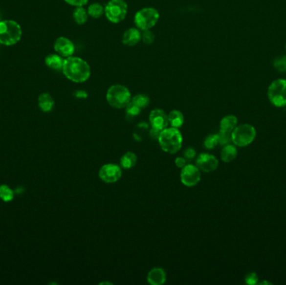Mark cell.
Instances as JSON below:
<instances>
[{"instance_id": "1", "label": "cell", "mask_w": 286, "mask_h": 285, "mask_svg": "<svg viewBox=\"0 0 286 285\" xmlns=\"http://www.w3.org/2000/svg\"><path fill=\"white\" fill-rule=\"evenodd\" d=\"M62 71L65 76L75 83H83L90 78V65L82 58L69 56L64 61Z\"/></svg>"}, {"instance_id": "2", "label": "cell", "mask_w": 286, "mask_h": 285, "mask_svg": "<svg viewBox=\"0 0 286 285\" xmlns=\"http://www.w3.org/2000/svg\"><path fill=\"white\" fill-rule=\"evenodd\" d=\"M157 141L162 150L169 154H175L182 148V135L177 128L171 127L162 130Z\"/></svg>"}, {"instance_id": "3", "label": "cell", "mask_w": 286, "mask_h": 285, "mask_svg": "<svg viewBox=\"0 0 286 285\" xmlns=\"http://www.w3.org/2000/svg\"><path fill=\"white\" fill-rule=\"evenodd\" d=\"M132 101V95L127 87L122 85H113L107 89V101L110 107L123 109Z\"/></svg>"}, {"instance_id": "4", "label": "cell", "mask_w": 286, "mask_h": 285, "mask_svg": "<svg viewBox=\"0 0 286 285\" xmlns=\"http://www.w3.org/2000/svg\"><path fill=\"white\" fill-rule=\"evenodd\" d=\"M22 37L21 26L14 21H0V44L10 46L17 44Z\"/></svg>"}, {"instance_id": "5", "label": "cell", "mask_w": 286, "mask_h": 285, "mask_svg": "<svg viewBox=\"0 0 286 285\" xmlns=\"http://www.w3.org/2000/svg\"><path fill=\"white\" fill-rule=\"evenodd\" d=\"M159 12L153 7H147L136 12L134 17V23L136 28L144 31L151 29L158 22Z\"/></svg>"}, {"instance_id": "6", "label": "cell", "mask_w": 286, "mask_h": 285, "mask_svg": "<svg viewBox=\"0 0 286 285\" xmlns=\"http://www.w3.org/2000/svg\"><path fill=\"white\" fill-rule=\"evenodd\" d=\"M255 137L256 129L251 125H240L232 132V142L236 147H247L251 144Z\"/></svg>"}, {"instance_id": "7", "label": "cell", "mask_w": 286, "mask_h": 285, "mask_svg": "<svg viewBox=\"0 0 286 285\" xmlns=\"http://www.w3.org/2000/svg\"><path fill=\"white\" fill-rule=\"evenodd\" d=\"M267 95L270 103L275 107H286V80L277 79L269 85Z\"/></svg>"}, {"instance_id": "8", "label": "cell", "mask_w": 286, "mask_h": 285, "mask_svg": "<svg viewBox=\"0 0 286 285\" xmlns=\"http://www.w3.org/2000/svg\"><path fill=\"white\" fill-rule=\"evenodd\" d=\"M128 11L125 0H110L105 7V15L110 23H119L124 21Z\"/></svg>"}, {"instance_id": "9", "label": "cell", "mask_w": 286, "mask_h": 285, "mask_svg": "<svg viewBox=\"0 0 286 285\" xmlns=\"http://www.w3.org/2000/svg\"><path fill=\"white\" fill-rule=\"evenodd\" d=\"M180 178L182 184L185 187H195L199 183L201 180V171L197 167V166L187 164L185 167L182 168Z\"/></svg>"}, {"instance_id": "10", "label": "cell", "mask_w": 286, "mask_h": 285, "mask_svg": "<svg viewBox=\"0 0 286 285\" xmlns=\"http://www.w3.org/2000/svg\"><path fill=\"white\" fill-rule=\"evenodd\" d=\"M122 176V167L113 163L103 165L99 170V177L106 183L116 182Z\"/></svg>"}, {"instance_id": "11", "label": "cell", "mask_w": 286, "mask_h": 285, "mask_svg": "<svg viewBox=\"0 0 286 285\" xmlns=\"http://www.w3.org/2000/svg\"><path fill=\"white\" fill-rule=\"evenodd\" d=\"M196 166L201 172L213 173L219 167V160L212 154L201 153L197 157Z\"/></svg>"}, {"instance_id": "12", "label": "cell", "mask_w": 286, "mask_h": 285, "mask_svg": "<svg viewBox=\"0 0 286 285\" xmlns=\"http://www.w3.org/2000/svg\"><path fill=\"white\" fill-rule=\"evenodd\" d=\"M55 52L63 58L72 56L75 53V44L66 37H59L54 44Z\"/></svg>"}, {"instance_id": "13", "label": "cell", "mask_w": 286, "mask_h": 285, "mask_svg": "<svg viewBox=\"0 0 286 285\" xmlns=\"http://www.w3.org/2000/svg\"><path fill=\"white\" fill-rule=\"evenodd\" d=\"M149 121L152 127L160 131L166 129L169 125L168 115L162 109L153 110L149 115Z\"/></svg>"}, {"instance_id": "14", "label": "cell", "mask_w": 286, "mask_h": 285, "mask_svg": "<svg viewBox=\"0 0 286 285\" xmlns=\"http://www.w3.org/2000/svg\"><path fill=\"white\" fill-rule=\"evenodd\" d=\"M142 41V33L137 28L127 29L122 36V43L127 46H135Z\"/></svg>"}, {"instance_id": "15", "label": "cell", "mask_w": 286, "mask_h": 285, "mask_svg": "<svg viewBox=\"0 0 286 285\" xmlns=\"http://www.w3.org/2000/svg\"><path fill=\"white\" fill-rule=\"evenodd\" d=\"M148 282L152 285H162L167 280V274L162 268H154L148 274Z\"/></svg>"}, {"instance_id": "16", "label": "cell", "mask_w": 286, "mask_h": 285, "mask_svg": "<svg viewBox=\"0 0 286 285\" xmlns=\"http://www.w3.org/2000/svg\"><path fill=\"white\" fill-rule=\"evenodd\" d=\"M63 57L61 55H56V54H50V55H47L44 62L47 66L50 68V69H55V70H62L64 66Z\"/></svg>"}, {"instance_id": "17", "label": "cell", "mask_w": 286, "mask_h": 285, "mask_svg": "<svg viewBox=\"0 0 286 285\" xmlns=\"http://www.w3.org/2000/svg\"><path fill=\"white\" fill-rule=\"evenodd\" d=\"M238 151L235 145L228 144L223 146L221 152V160L223 162L228 163L235 160L237 157Z\"/></svg>"}, {"instance_id": "18", "label": "cell", "mask_w": 286, "mask_h": 285, "mask_svg": "<svg viewBox=\"0 0 286 285\" xmlns=\"http://www.w3.org/2000/svg\"><path fill=\"white\" fill-rule=\"evenodd\" d=\"M38 101H39V107L44 112H49L55 105V101L49 93H42L39 96Z\"/></svg>"}, {"instance_id": "19", "label": "cell", "mask_w": 286, "mask_h": 285, "mask_svg": "<svg viewBox=\"0 0 286 285\" xmlns=\"http://www.w3.org/2000/svg\"><path fill=\"white\" fill-rule=\"evenodd\" d=\"M168 121L171 127L179 129L184 123V115L180 110H173L168 114Z\"/></svg>"}, {"instance_id": "20", "label": "cell", "mask_w": 286, "mask_h": 285, "mask_svg": "<svg viewBox=\"0 0 286 285\" xmlns=\"http://www.w3.org/2000/svg\"><path fill=\"white\" fill-rule=\"evenodd\" d=\"M238 126V119L235 115H228L222 117L220 121V130L233 132Z\"/></svg>"}, {"instance_id": "21", "label": "cell", "mask_w": 286, "mask_h": 285, "mask_svg": "<svg viewBox=\"0 0 286 285\" xmlns=\"http://www.w3.org/2000/svg\"><path fill=\"white\" fill-rule=\"evenodd\" d=\"M136 161H137V156H136V154L132 153V152H127V153H125L124 155H122L121 161H120V164H121L122 168L131 169L136 166Z\"/></svg>"}, {"instance_id": "22", "label": "cell", "mask_w": 286, "mask_h": 285, "mask_svg": "<svg viewBox=\"0 0 286 285\" xmlns=\"http://www.w3.org/2000/svg\"><path fill=\"white\" fill-rule=\"evenodd\" d=\"M88 17H89V15H88L87 10L83 8V6L76 7L74 9L73 19H74L75 23L79 24V25H82V24H85V23H87V21H88Z\"/></svg>"}, {"instance_id": "23", "label": "cell", "mask_w": 286, "mask_h": 285, "mask_svg": "<svg viewBox=\"0 0 286 285\" xmlns=\"http://www.w3.org/2000/svg\"><path fill=\"white\" fill-rule=\"evenodd\" d=\"M87 10L88 15L94 19H99L102 15H105V7L99 3H91L88 6Z\"/></svg>"}, {"instance_id": "24", "label": "cell", "mask_w": 286, "mask_h": 285, "mask_svg": "<svg viewBox=\"0 0 286 285\" xmlns=\"http://www.w3.org/2000/svg\"><path fill=\"white\" fill-rule=\"evenodd\" d=\"M132 101L141 109H143L148 107L150 104V98L146 94H137L132 98Z\"/></svg>"}, {"instance_id": "25", "label": "cell", "mask_w": 286, "mask_h": 285, "mask_svg": "<svg viewBox=\"0 0 286 285\" xmlns=\"http://www.w3.org/2000/svg\"><path fill=\"white\" fill-rule=\"evenodd\" d=\"M0 198L3 202H9L14 198V192L6 185L0 186Z\"/></svg>"}, {"instance_id": "26", "label": "cell", "mask_w": 286, "mask_h": 285, "mask_svg": "<svg viewBox=\"0 0 286 285\" xmlns=\"http://www.w3.org/2000/svg\"><path fill=\"white\" fill-rule=\"evenodd\" d=\"M218 136H219V143L222 145V147L233 143L232 142V132L220 130V132L218 133Z\"/></svg>"}, {"instance_id": "27", "label": "cell", "mask_w": 286, "mask_h": 285, "mask_svg": "<svg viewBox=\"0 0 286 285\" xmlns=\"http://www.w3.org/2000/svg\"><path fill=\"white\" fill-rule=\"evenodd\" d=\"M220 143H219V136H218V134H211V135H208L206 137L205 140H204V142H203L204 147L208 150L214 149Z\"/></svg>"}, {"instance_id": "28", "label": "cell", "mask_w": 286, "mask_h": 285, "mask_svg": "<svg viewBox=\"0 0 286 285\" xmlns=\"http://www.w3.org/2000/svg\"><path fill=\"white\" fill-rule=\"evenodd\" d=\"M126 109V114L128 118H134L141 113V108L137 107L136 105L133 103L132 101H131L130 103L127 105V107H125Z\"/></svg>"}, {"instance_id": "29", "label": "cell", "mask_w": 286, "mask_h": 285, "mask_svg": "<svg viewBox=\"0 0 286 285\" xmlns=\"http://www.w3.org/2000/svg\"><path fill=\"white\" fill-rule=\"evenodd\" d=\"M273 65L278 72H286V55L276 58Z\"/></svg>"}, {"instance_id": "30", "label": "cell", "mask_w": 286, "mask_h": 285, "mask_svg": "<svg viewBox=\"0 0 286 285\" xmlns=\"http://www.w3.org/2000/svg\"><path fill=\"white\" fill-rule=\"evenodd\" d=\"M154 40H155V35L153 32L151 31V29L142 31V41L145 44L150 45L154 43Z\"/></svg>"}, {"instance_id": "31", "label": "cell", "mask_w": 286, "mask_h": 285, "mask_svg": "<svg viewBox=\"0 0 286 285\" xmlns=\"http://www.w3.org/2000/svg\"><path fill=\"white\" fill-rule=\"evenodd\" d=\"M258 281H259V277H258L257 274H255L254 272L249 273V274H247V276L245 277V283L246 284H248V285H256Z\"/></svg>"}, {"instance_id": "32", "label": "cell", "mask_w": 286, "mask_h": 285, "mask_svg": "<svg viewBox=\"0 0 286 285\" xmlns=\"http://www.w3.org/2000/svg\"><path fill=\"white\" fill-rule=\"evenodd\" d=\"M183 155H184V158H185L187 161H192V160H194V159L196 157V152H195L194 148L188 147V148H187V149L184 151Z\"/></svg>"}, {"instance_id": "33", "label": "cell", "mask_w": 286, "mask_h": 285, "mask_svg": "<svg viewBox=\"0 0 286 285\" xmlns=\"http://www.w3.org/2000/svg\"><path fill=\"white\" fill-rule=\"evenodd\" d=\"M69 5L75 6V7H81L86 5L89 0H64Z\"/></svg>"}, {"instance_id": "34", "label": "cell", "mask_w": 286, "mask_h": 285, "mask_svg": "<svg viewBox=\"0 0 286 285\" xmlns=\"http://www.w3.org/2000/svg\"><path fill=\"white\" fill-rule=\"evenodd\" d=\"M187 160H186L184 157H176L175 159V165H176V167H179L182 169V167H185L186 165H187Z\"/></svg>"}, {"instance_id": "35", "label": "cell", "mask_w": 286, "mask_h": 285, "mask_svg": "<svg viewBox=\"0 0 286 285\" xmlns=\"http://www.w3.org/2000/svg\"><path fill=\"white\" fill-rule=\"evenodd\" d=\"M161 132H162V131H160V130L156 129V128L152 127V130H151L150 132V135L152 136V138L158 140L159 135H160V134H161Z\"/></svg>"}, {"instance_id": "36", "label": "cell", "mask_w": 286, "mask_h": 285, "mask_svg": "<svg viewBox=\"0 0 286 285\" xmlns=\"http://www.w3.org/2000/svg\"><path fill=\"white\" fill-rule=\"evenodd\" d=\"M74 95H75L76 98L86 99L87 98L88 94H87L85 90H76V91L74 93Z\"/></svg>"}, {"instance_id": "37", "label": "cell", "mask_w": 286, "mask_h": 285, "mask_svg": "<svg viewBox=\"0 0 286 285\" xmlns=\"http://www.w3.org/2000/svg\"><path fill=\"white\" fill-rule=\"evenodd\" d=\"M106 284H107V285H111V284H110V282H103V283H101V285H106Z\"/></svg>"}, {"instance_id": "38", "label": "cell", "mask_w": 286, "mask_h": 285, "mask_svg": "<svg viewBox=\"0 0 286 285\" xmlns=\"http://www.w3.org/2000/svg\"><path fill=\"white\" fill-rule=\"evenodd\" d=\"M0 21H1V15H0Z\"/></svg>"}, {"instance_id": "39", "label": "cell", "mask_w": 286, "mask_h": 285, "mask_svg": "<svg viewBox=\"0 0 286 285\" xmlns=\"http://www.w3.org/2000/svg\"></svg>"}]
</instances>
